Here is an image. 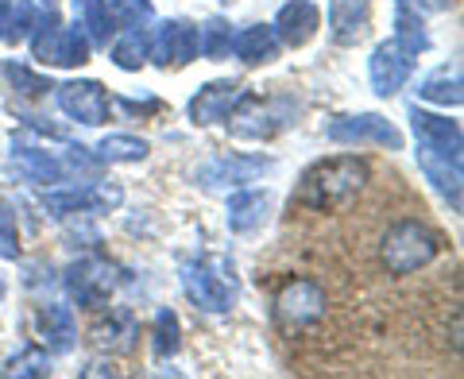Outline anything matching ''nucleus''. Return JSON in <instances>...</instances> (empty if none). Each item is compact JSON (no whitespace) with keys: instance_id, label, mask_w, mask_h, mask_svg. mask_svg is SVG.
Instances as JSON below:
<instances>
[{"instance_id":"nucleus-1","label":"nucleus","mask_w":464,"mask_h":379,"mask_svg":"<svg viewBox=\"0 0 464 379\" xmlns=\"http://www.w3.org/2000/svg\"><path fill=\"white\" fill-rule=\"evenodd\" d=\"M368 179H372V170H368L364 159L333 155V159H322V163H314L306 174H302L295 201L310 213L344 209L348 201L360 198V190L368 186Z\"/></svg>"},{"instance_id":"nucleus-2","label":"nucleus","mask_w":464,"mask_h":379,"mask_svg":"<svg viewBox=\"0 0 464 379\" xmlns=\"http://www.w3.org/2000/svg\"><path fill=\"white\" fill-rule=\"evenodd\" d=\"M441 252V237L422 221H395L383 232V244H380V256H383V267L387 275H414L430 267Z\"/></svg>"},{"instance_id":"nucleus-3","label":"nucleus","mask_w":464,"mask_h":379,"mask_svg":"<svg viewBox=\"0 0 464 379\" xmlns=\"http://www.w3.org/2000/svg\"><path fill=\"white\" fill-rule=\"evenodd\" d=\"M182 290L198 310L206 314H225L232 310L237 302V267L228 264L225 256H206V259H194V264L182 267Z\"/></svg>"},{"instance_id":"nucleus-4","label":"nucleus","mask_w":464,"mask_h":379,"mask_svg":"<svg viewBox=\"0 0 464 379\" xmlns=\"http://www.w3.org/2000/svg\"><path fill=\"white\" fill-rule=\"evenodd\" d=\"M27 39H32L35 63H43V66L70 70V66H85V63H90V54H93V47H90V39H85L82 27L78 24L66 27L63 20H58L54 8H47V16H39L35 32Z\"/></svg>"},{"instance_id":"nucleus-5","label":"nucleus","mask_w":464,"mask_h":379,"mask_svg":"<svg viewBox=\"0 0 464 379\" xmlns=\"http://www.w3.org/2000/svg\"><path fill=\"white\" fill-rule=\"evenodd\" d=\"M225 121H228V132L237 140H271L290 124V101L240 90V97L232 101Z\"/></svg>"},{"instance_id":"nucleus-6","label":"nucleus","mask_w":464,"mask_h":379,"mask_svg":"<svg viewBox=\"0 0 464 379\" xmlns=\"http://www.w3.org/2000/svg\"><path fill=\"white\" fill-rule=\"evenodd\" d=\"M325 317V290L314 279H286L275 295V326L283 333H302Z\"/></svg>"},{"instance_id":"nucleus-7","label":"nucleus","mask_w":464,"mask_h":379,"mask_svg":"<svg viewBox=\"0 0 464 379\" xmlns=\"http://www.w3.org/2000/svg\"><path fill=\"white\" fill-rule=\"evenodd\" d=\"M66 290L82 310H105L116 290V267L101 256H85L66 267Z\"/></svg>"},{"instance_id":"nucleus-8","label":"nucleus","mask_w":464,"mask_h":379,"mask_svg":"<svg viewBox=\"0 0 464 379\" xmlns=\"http://www.w3.org/2000/svg\"><path fill=\"white\" fill-rule=\"evenodd\" d=\"M325 136L333 143H375L387 151H402V132L380 112H356V116H337L325 124Z\"/></svg>"},{"instance_id":"nucleus-9","label":"nucleus","mask_w":464,"mask_h":379,"mask_svg":"<svg viewBox=\"0 0 464 379\" xmlns=\"http://www.w3.org/2000/svg\"><path fill=\"white\" fill-rule=\"evenodd\" d=\"M54 101H58V109L78 124L97 128L109 121V93H105V85L93 78H74V82L54 85Z\"/></svg>"},{"instance_id":"nucleus-10","label":"nucleus","mask_w":464,"mask_h":379,"mask_svg":"<svg viewBox=\"0 0 464 379\" xmlns=\"http://www.w3.org/2000/svg\"><path fill=\"white\" fill-rule=\"evenodd\" d=\"M267 170H271V159L264 155H217L198 170V186L213 190V194L217 190H240Z\"/></svg>"},{"instance_id":"nucleus-11","label":"nucleus","mask_w":464,"mask_h":379,"mask_svg":"<svg viewBox=\"0 0 464 379\" xmlns=\"http://www.w3.org/2000/svg\"><path fill=\"white\" fill-rule=\"evenodd\" d=\"M148 58L155 66H190L198 58V24L186 20H163L155 27V39L148 43Z\"/></svg>"},{"instance_id":"nucleus-12","label":"nucleus","mask_w":464,"mask_h":379,"mask_svg":"<svg viewBox=\"0 0 464 379\" xmlns=\"http://www.w3.org/2000/svg\"><path fill=\"white\" fill-rule=\"evenodd\" d=\"M411 128H414L418 148L449 155V159H460L464 136H460V124H457V121H449V116H438V112H426V109L411 105Z\"/></svg>"},{"instance_id":"nucleus-13","label":"nucleus","mask_w":464,"mask_h":379,"mask_svg":"<svg viewBox=\"0 0 464 379\" xmlns=\"http://www.w3.org/2000/svg\"><path fill=\"white\" fill-rule=\"evenodd\" d=\"M317 27H322V8L314 0H286L271 24V32L279 39V47H306L317 35Z\"/></svg>"},{"instance_id":"nucleus-14","label":"nucleus","mask_w":464,"mask_h":379,"mask_svg":"<svg viewBox=\"0 0 464 379\" xmlns=\"http://www.w3.org/2000/svg\"><path fill=\"white\" fill-rule=\"evenodd\" d=\"M325 20H329L333 43H341V47H356V43L368 35L372 0H329Z\"/></svg>"},{"instance_id":"nucleus-15","label":"nucleus","mask_w":464,"mask_h":379,"mask_svg":"<svg viewBox=\"0 0 464 379\" xmlns=\"http://www.w3.org/2000/svg\"><path fill=\"white\" fill-rule=\"evenodd\" d=\"M411 58H406L395 43H380V47L372 51L368 58V74H372V90L380 93V97H395L406 78H411Z\"/></svg>"},{"instance_id":"nucleus-16","label":"nucleus","mask_w":464,"mask_h":379,"mask_svg":"<svg viewBox=\"0 0 464 379\" xmlns=\"http://www.w3.org/2000/svg\"><path fill=\"white\" fill-rule=\"evenodd\" d=\"M237 97H240V82H232V78L209 82V85H201V90L190 97V105H186V116H190V124L209 128V124H217V121H225Z\"/></svg>"},{"instance_id":"nucleus-17","label":"nucleus","mask_w":464,"mask_h":379,"mask_svg":"<svg viewBox=\"0 0 464 379\" xmlns=\"http://www.w3.org/2000/svg\"><path fill=\"white\" fill-rule=\"evenodd\" d=\"M35 322H39V337H43V345H47V353L66 356L70 348L78 345V326H74V310H70V306L47 302Z\"/></svg>"},{"instance_id":"nucleus-18","label":"nucleus","mask_w":464,"mask_h":379,"mask_svg":"<svg viewBox=\"0 0 464 379\" xmlns=\"http://www.w3.org/2000/svg\"><path fill=\"white\" fill-rule=\"evenodd\" d=\"M136 337H140V326H136L132 310H124V306H112L109 317H101L90 329V341L97 348H105V353H132Z\"/></svg>"},{"instance_id":"nucleus-19","label":"nucleus","mask_w":464,"mask_h":379,"mask_svg":"<svg viewBox=\"0 0 464 379\" xmlns=\"http://www.w3.org/2000/svg\"><path fill=\"white\" fill-rule=\"evenodd\" d=\"M418 167H422V174L433 182V190L453 206V213H460V159L418 148Z\"/></svg>"},{"instance_id":"nucleus-20","label":"nucleus","mask_w":464,"mask_h":379,"mask_svg":"<svg viewBox=\"0 0 464 379\" xmlns=\"http://www.w3.org/2000/svg\"><path fill=\"white\" fill-rule=\"evenodd\" d=\"M271 213V198L267 190H237V194L228 198V228L237 232V237H248V232H256L259 225L267 221Z\"/></svg>"},{"instance_id":"nucleus-21","label":"nucleus","mask_w":464,"mask_h":379,"mask_svg":"<svg viewBox=\"0 0 464 379\" xmlns=\"http://www.w3.org/2000/svg\"><path fill=\"white\" fill-rule=\"evenodd\" d=\"M240 63L248 66H264L271 58H279V39H275L271 24H252V27H240V32H232V51Z\"/></svg>"},{"instance_id":"nucleus-22","label":"nucleus","mask_w":464,"mask_h":379,"mask_svg":"<svg viewBox=\"0 0 464 379\" xmlns=\"http://www.w3.org/2000/svg\"><path fill=\"white\" fill-rule=\"evenodd\" d=\"M12 163H16V170L24 174L27 182H35V186L66 182V163H63V159H54L51 151L24 148V143H16V148H12Z\"/></svg>"},{"instance_id":"nucleus-23","label":"nucleus","mask_w":464,"mask_h":379,"mask_svg":"<svg viewBox=\"0 0 464 379\" xmlns=\"http://www.w3.org/2000/svg\"><path fill=\"white\" fill-rule=\"evenodd\" d=\"M74 24L85 32L90 47H109L116 35V12L109 8V0H74Z\"/></svg>"},{"instance_id":"nucleus-24","label":"nucleus","mask_w":464,"mask_h":379,"mask_svg":"<svg viewBox=\"0 0 464 379\" xmlns=\"http://www.w3.org/2000/svg\"><path fill=\"white\" fill-rule=\"evenodd\" d=\"M395 47L411 58L418 54H426L430 51V32H426V20L418 16V8H411V5H395Z\"/></svg>"},{"instance_id":"nucleus-25","label":"nucleus","mask_w":464,"mask_h":379,"mask_svg":"<svg viewBox=\"0 0 464 379\" xmlns=\"http://www.w3.org/2000/svg\"><path fill=\"white\" fill-rule=\"evenodd\" d=\"M109 58L116 63V70H124V74H136V70L148 63V35H143V27H124L121 35H112Z\"/></svg>"},{"instance_id":"nucleus-26","label":"nucleus","mask_w":464,"mask_h":379,"mask_svg":"<svg viewBox=\"0 0 464 379\" xmlns=\"http://www.w3.org/2000/svg\"><path fill=\"white\" fill-rule=\"evenodd\" d=\"M418 97L430 101V105H441V109H460L464 101V90H460V70H438V74H430L422 85H418Z\"/></svg>"},{"instance_id":"nucleus-27","label":"nucleus","mask_w":464,"mask_h":379,"mask_svg":"<svg viewBox=\"0 0 464 379\" xmlns=\"http://www.w3.org/2000/svg\"><path fill=\"white\" fill-rule=\"evenodd\" d=\"M151 143L143 136H128V132H112L97 143V155L101 163H140V159H148Z\"/></svg>"},{"instance_id":"nucleus-28","label":"nucleus","mask_w":464,"mask_h":379,"mask_svg":"<svg viewBox=\"0 0 464 379\" xmlns=\"http://www.w3.org/2000/svg\"><path fill=\"white\" fill-rule=\"evenodd\" d=\"M232 51V24L213 16L198 27V54H206L209 63H221V58H228Z\"/></svg>"},{"instance_id":"nucleus-29","label":"nucleus","mask_w":464,"mask_h":379,"mask_svg":"<svg viewBox=\"0 0 464 379\" xmlns=\"http://www.w3.org/2000/svg\"><path fill=\"white\" fill-rule=\"evenodd\" d=\"M182 345V329H179V317H174V310H159L155 314V326H151V353L155 360H170L174 353H179Z\"/></svg>"},{"instance_id":"nucleus-30","label":"nucleus","mask_w":464,"mask_h":379,"mask_svg":"<svg viewBox=\"0 0 464 379\" xmlns=\"http://www.w3.org/2000/svg\"><path fill=\"white\" fill-rule=\"evenodd\" d=\"M39 16H43V12H39V8L32 5V0H12V12H8V27H5V39H0V43H12V47H16V43H24L27 35L35 32Z\"/></svg>"},{"instance_id":"nucleus-31","label":"nucleus","mask_w":464,"mask_h":379,"mask_svg":"<svg viewBox=\"0 0 464 379\" xmlns=\"http://www.w3.org/2000/svg\"><path fill=\"white\" fill-rule=\"evenodd\" d=\"M5 375H20V379H43V375H51V360H47V353H43V348L27 345L24 353H16V356L8 360Z\"/></svg>"},{"instance_id":"nucleus-32","label":"nucleus","mask_w":464,"mask_h":379,"mask_svg":"<svg viewBox=\"0 0 464 379\" xmlns=\"http://www.w3.org/2000/svg\"><path fill=\"white\" fill-rule=\"evenodd\" d=\"M5 78L16 85L20 93H27V97H43L47 90H54V82L51 78H43V74H32L24 63H5Z\"/></svg>"},{"instance_id":"nucleus-33","label":"nucleus","mask_w":464,"mask_h":379,"mask_svg":"<svg viewBox=\"0 0 464 379\" xmlns=\"http://www.w3.org/2000/svg\"><path fill=\"white\" fill-rule=\"evenodd\" d=\"M20 256V228H16V213L5 198H0V259H16Z\"/></svg>"},{"instance_id":"nucleus-34","label":"nucleus","mask_w":464,"mask_h":379,"mask_svg":"<svg viewBox=\"0 0 464 379\" xmlns=\"http://www.w3.org/2000/svg\"><path fill=\"white\" fill-rule=\"evenodd\" d=\"M121 12H116V24L121 27H148L155 20V8L151 0H116Z\"/></svg>"},{"instance_id":"nucleus-35","label":"nucleus","mask_w":464,"mask_h":379,"mask_svg":"<svg viewBox=\"0 0 464 379\" xmlns=\"http://www.w3.org/2000/svg\"><path fill=\"white\" fill-rule=\"evenodd\" d=\"M90 198H93V209H116L124 201V190H121V182H93Z\"/></svg>"},{"instance_id":"nucleus-36","label":"nucleus","mask_w":464,"mask_h":379,"mask_svg":"<svg viewBox=\"0 0 464 379\" xmlns=\"http://www.w3.org/2000/svg\"><path fill=\"white\" fill-rule=\"evenodd\" d=\"M70 167L93 174L101 167V155H90V148H70Z\"/></svg>"},{"instance_id":"nucleus-37","label":"nucleus","mask_w":464,"mask_h":379,"mask_svg":"<svg viewBox=\"0 0 464 379\" xmlns=\"http://www.w3.org/2000/svg\"><path fill=\"white\" fill-rule=\"evenodd\" d=\"M116 105H121L124 112H155L159 109V101L148 97V101H128V97H116Z\"/></svg>"},{"instance_id":"nucleus-38","label":"nucleus","mask_w":464,"mask_h":379,"mask_svg":"<svg viewBox=\"0 0 464 379\" xmlns=\"http://www.w3.org/2000/svg\"><path fill=\"white\" fill-rule=\"evenodd\" d=\"M82 375H85V379H93V375H116V368H112V360H93Z\"/></svg>"},{"instance_id":"nucleus-39","label":"nucleus","mask_w":464,"mask_h":379,"mask_svg":"<svg viewBox=\"0 0 464 379\" xmlns=\"http://www.w3.org/2000/svg\"><path fill=\"white\" fill-rule=\"evenodd\" d=\"M8 12H12V0H0V39H5V27H8Z\"/></svg>"},{"instance_id":"nucleus-40","label":"nucleus","mask_w":464,"mask_h":379,"mask_svg":"<svg viewBox=\"0 0 464 379\" xmlns=\"http://www.w3.org/2000/svg\"><path fill=\"white\" fill-rule=\"evenodd\" d=\"M418 5H422V8H430V12H445L449 5H453V0H418Z\"/></svg>"},{"instance_id":"nucleus-41","label":"nucleus","mask_w":464,"mask_h":379,"mask_svg":"<svg viewBox=\"0 0 464 379\" xmlns=\"http://www.w3.org/2000/svg\"><path fill=\"white\" fill-rule=\"evenodd\" d=\"M39 5H43V8H54V5H58V0H39Z\"/></svg>"},{"instance_id":"nucleus-42","label":"nucleus","mask_w":464,"mask_h":379,"mask_svg":"<svg viewBox=\"0 0 464 379\" xmlns=\"http://www.w3.org/2000/svg\"><path fill=\"white\" fill-rule=\"evenodd\" d=\"M0 295H5V283H0Z\"/></svg>"},{"instance_id":"nucleus-43","label":"nucleus","mask_w":464,"mask_h":379,"mask_svg":"<svg viewBox=\"0 0 464 379\" xmlns=\"http://www.w3.org/2000/svg\"><path fill=\"white\" fill-rule=\"evenodd\" d=\"M399 5H411V0H399Z\"/></svg>"}]
</instances>
